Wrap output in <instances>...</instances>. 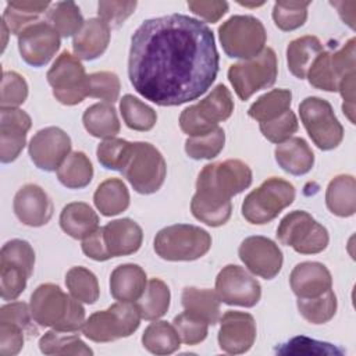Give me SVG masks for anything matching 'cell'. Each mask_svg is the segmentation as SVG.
I'll use <instances>...</instances> for the list:
<instances>
[{
  "label": "cell",
  "instance_id": "35",
  "mask_svg": "<svg viewBox=\"0 0 356 356\" xmlns=\"http://www.w3.org/2000/svg\"><path fill=\"white\" fill-rule=\"evenodd\" d=\"M170 289L167 284L159 278H152L143 295L136 300L140 317L145 320H157L163 317L170 307Z\"/></svg>",
  "mask_w": 356,
  "mask_h": 356
},
{
  "label": "cell",
  "instance_id": "33",
  "mask_svg": "<svg viewBox=\"0 0 356 356\" xmlns=\"http://www.w3.org/2000/svg\"><path fill=\"white\" fill-rule=\"evenodd\" d=\"M58 181L70 189H81L90 184L93 167L83 152L70 153L56 170Z\"/></svg>",
  "mask_w": 356,
  "mask_h": 356
},
{
  "label": "cell",
  "instance_id": "36",
  "mask_svg": "<svg viewBox=\"0 0 356 356\" xmlns=\"http://www.w3.org/2000/svg\"><path fill=\"white\" fill-rule=\"evenodd\" d=\"M143 346L154 355H170L179 349L181 338L174 325L167 321H154L142 335Z\"/></svg>",
  "mask_w": 356,
  "mask_h": 356
},
{
  "label": "cell",
  "instance_id": "37",
  "mask_svg": "<svg viewBox=\"0 0 356 356\" xmlns=\"http://www.w3.org/2000/svg\"><path fill=\"white\" fill-rule=\"evenodd\" d=\"M46 18L63 38L75 36L85 24L79 7L74 1H57L51 4L46 11Z\"/></svg>",
  "mask_w": 356,
  "mask_h": 356
},
{
  "label": "cell",
  "instance_id": "7",
  "mask_svg": "<svg viewBox=\"0 0 356 356\" xmlns=\"http://www.w3.org/2000/svg\"><path fill=\"white\" fill-rule=\"evenodd\" d=\"M295 200L291 182L271 177L252 191L242 203V216L250 224H267Z\"/></svg>",
  "mask_w": 356,
  "mask_h": 356
},
{
  "label": "cell",
  "instance_id": "26",
  "mask_svg": "<svg viewBox=\"0 0 356 356\" xmlns=\"http://www.w3.org/2000/svg\"><path fill=\"white\" fill-rule=\"evenodd\" d=\"M274 156L278 165L292 175H303L309 172L314 164V154L310 146L303 138L298 136L278 143Z\"/></svg>",
  "mask_w": 356,
  "mask_h": 356
},
{
  "label": "cell",
  "instance_id": "6",
  "mask_svg": "<svg viewBox=\"0 0 356 356\" xmlns=\"http://www.w3.org/2000/svg\"><path fill=\"white\" fill-rule=\"evenodd\" d=\"M135 302H117L108 309L96 312L85 320L82 332L93 342H111L134 334L140 324Z\"/></svg>",
  "mask_w": 356,
  "mask_h": 356
},
{
  "label": "cell",
  "instance_id": "41",
  "mask_svg": "<svg viewBox=\"0 0 356 356\" xmlns=\"http://www.w3.org/2000/svg\"><path fill=\"white\" fill-rule=\"evenodd\" d=\"M65 285L76 300L83 303H95L99 299L100 289L96 275L85 267H72L65 275Z\"/></svg>",
  "mask_w": 356,
  "mask_h": 356
},
{
  "label": "cell",
  "instance_id": "54",
  "mask_svg": "<svg viewBox=\"0 0 356 356\" xmlns=\"http://www.w3.org/2000/svg\"><path fill=\"white\" fill-rule=\"evenodd\" d=\"M24 328L19 325L0 321V353L14 356L24 346Z\"/></svg>",
  "mask_w": 356,
  "mask_h": 356
},
{
  "label": "cell",
  "instance_id": "53",
  "mask_svg": "<svg viewBox=\"0 0 356 356\" xmlns=\"http://www.w3.org/2000/svg\"><path fill=\"white\" fill-rule=\"evenodd\" d=\"M280 353H323V355H335L338 350L328 342H320L316 339H310L306 337L292 338L288 343L284 345L282 349H277Z\"/></svg>",
  "mask_w": 356,
  "mask_h": 356
},
{
  "label": "cell",
  "instance_id": "46",
  "mask_svg": "<svg viewBox=\"0 0 356 356\" xmlns=\"http://www.w3.org/2000/svg\"><path fill=\"white\" fill-rule=\"evenodd\" d=\"M29 273L22 267L0 261V293L4 300L17 299L26 288Z\"/></svg>",
  "mask_w": 356,
  "mask_h": 356
},
{
  "label": "cell",
  "instance_id": "23",
  "mask_svg": "<svg viewBox=\"0 0 356 356\" xmlns=\"http://www.w3.org/2000/svg\"><path fill=\"white\" fill-rule=\"evenodd\" d=\"M103 239L110 257L135 253L143 239L142 228L131 218H120L103 227Z\"/></svg>",
  "mask_w": 356,
  "mask_h": 356
},
{
  "label": "cell",
  "instance_id": "40",
  "mask_svg": "<svg viewBox=\"0 0 356 356\" xmlns=\"http://www.w3.org/2000/svg\"><path fill=\"white\" fill-rule=\"evenodd\" d=\"M298 310L300 316L312 324H324L330 321L337 312V296L328 289L316 298H298Z\"/></svg>",
  "mask_w": 356,
  "mask_h": 356
},
{
  "label": "cell",
  "instance_id": "38",
  "mask_svg": "<svg viewBox=\"0 0 356 356\" xmlns=\"http://www.w3.org/2000/svg\"><path fill=\"white\" fill-rule=\"evenodd\" d=\"M292 93L288 89H273L260 96L248 110L249 117L259 122L271 121L289 110Z\"/></svg>",
  "mask_w": 356,
  "mask_h": 356
},
{
  "label": "cell",
  "instance_id": "31",
  "mask_svg": "<svg viewBox=\"0 0 356 356\" xmlns=\"http://www.w3.org/2000/svg\"><path fill=\"white\" fill-rule=\"evenodd\" d=\"M93 202L103 216H117L128 209L129 192L122 179L108 178L97 186L93 195Z\"/></svg>",
  "mask_w": 356,
  "mask_h": 356
},
{
  "label": "cell",
  "instance_id": "27",
  "mask_svg": "<svg viewBox=\"0 0 356 356\" xmlns=\"http://www.w3.org/2000/svg\"><path fill=\"white\" fill-rule=\"evenodd\" d=\"M61 229L75 239H85L99 228V217L83 202L68 203L60 214Z\"/></svg>",
  "mask_w": 356,
  "mask_h": 356
},
{
  "label": "cell",
  "instance_id": "45",
  "mask_svg": "<svg viewBox=\"0 0 356 356\" xmlns=\"http://www.w3.org/2000/svg\"><path fill=\"white\" fill-rule=\"evenodd\" d=\"M309 1H277L273 8V19L281 31L300 28L307 18Z\"/></svg>",
  "mask_w": 356,
  "mask_h": 356
},
{
  "label": "cell",
  "instance_id": "56",
  "mask_svg": "<svg viewBox=\"0 0 356 356\" xmlns=\"http://www.w3.org/2000/svg\"><path fill=\"white\" fill-rule=\"evenodd\" d=\"M191 11L207 22H217L228 11L227 1H188Z\"/></svg>",
  "mask_w": 356,
  "mask_h": 356
},
{
  "label": "cell",
  "instance_id": "24",
  "mask_svg": "<svg viewBox=\"0 0 356 356\" xmlns=\"http://www.w3.org/2000/svg\"><path fill=\"white\" fill-rule=\"evenodd\" d=\"M110 42V26L100 18L85 21L81 31L74 36L72 50L78 58L95 60L100 57Z\"/></svg>",
  "mask_w": 356,
  "mask_h": 356
},
{
  "label": "cell",
  "instance_id": "12",
  "mask_svg": "<svg viewBox=\"0 0 356 356\" xmlns=\"http://www.w3.org/2000/svg\"><path fill=\"white\" fill-rule=\"evenodd\" d=\"M299 115L318 149L331 150L342 142L343 128L327 100L316 96L306 97L299 104Z\"/></svg>",
  "mask_w": 356,
  "mask_h": 356
},
{
  "label": "cell",
  "instance_id": "47",
  "mask_svg": "<svg viewBox=\"0 0 356 356\" xmlns=\"http://www.w3.org/2000/svg\"><path fill=\"white\" fill-rule=\"evenodd\" d=\"M89 96L113 104L120 95V79L114 72L100 71L88 75Z\"/></svg>",
  "mask_w": 356,
  "mask_h": 356
},
{
  "label": "cell",
  "instance_id": "50",
  "mask_svg": "<svg viewBox=\"0 0 356 356\" xmlns=\"http://www.w3.org/2000/svg\"><path fill=\"white\" fill-rule=\"evenodd\" d=\"M260 131L266 139L273 143H282L286 139L292 138V135L298 131V118L295 113L289 108L280 117L260 122Z\"/></svg>",
  "mask_w": 356,
  "mask_h": 356
},
{
  "label": "cell",
  "instance_id": "44",
  "mask_svg": "<svg viewBox=\"0 0 356 356\" xmlns=\"http://www.w3.org/2000/svg\"><path fill=\"white\" fill-rule=\"evenodd\" d=\"M132 145H134L132 142H128L125 139H118V138L104 139L97 146V150H96L97 160L107 170L121 171L129 159Z\"/></svg>",
  "mask_w": 356,
  "mask_h": 356
},
{
  "label": "cell",
  "instance_id": "16",
  "mask_svg": "<svg viewBox=\"0 0 356 356\" xmlns=\"http://www.w3.org/2000/svg\"><path fill=\"white\" fill-rule=\"evenodd\" d=\"M60 49V35L44 21L26 26L18 35V50L22 60L32 67L46 65Z\"/></svg>",
  "mask_w": 356,
  "mask_h": 356
},
{
  "label": "cell",
  "instance_id": "43",
  "mask_svg": "<svg viewBox=\"0 0 356 356\" xmlns=\"http://www.w3.org/2000/svg\"><path fill=\"white\" fill-rule=\"evenodd\" d=\"M225 134L224 129L217 127L211 132L203 136L188 138L185 142V152L191 159H213L224 149Z\"/></svg>",
  "mask_w": 356,
  "mask_h": 356
},
{
  "label": "cell",
  "instance_id": "4",
  "mask_svg": "<svg viewBox=\"0 0 356 356\" xmlns=\"http://www.w3.org/2000/svg\"><path fill=\"white\" fill-rule=\"evenodd\" d=\"M210 248V234L191 224L165 227L154 238V252L168 261H192L204 256Z\"/></svg>",
  "mask_w": 356,
  "mask_h": 356
},
{
  "label": "cell",
  "instance_id": "25",
  "mask_svg": "<svg viewBox=\"0 0 356 356\" xmlns=\"http://www.w3.org/2000/svg\"><path fill=\"white\" fill-rule=\"evenodd\" d=\"M147 285L146 273L138 264H121L110 277L111 296L120 302H136Z\"/></svg>",
  "mask_w": 356,
  "mask_h": 356
},
{
  "label": "cell",
  "instance_id": "34",
  "mask_svg": "<svg viewBox=\"0 0 356 356\" xmlns=\"http://www.w3.org/2000/svg\"><path fill=\"white\" fill-rule=\"evenodd\" d=\"M51 4L49 1H8L3 13V22L14 35L38 22V18Z\"/></svg>",
  "mask_w": 356,
  "mask_h": 356
},
{
  "label": "cell",
  "instance_id": "22",
  "mask_svg": "<svg viewBox=\"0 0 356 356\" xmlns=\"http://www.w3.org/2000/svg\"><path fill=\"white\" fill-rule=\"evenodd\" d=\"M289 284L298 298H316L331 289L332 278L324 264L303 261L293 267Z\"/></svg>",
  "mask_w": 356,
  "mask_h": 356
},
{
  "label": "cell",
  "instance_id": "11",
  "mask_svg": "<svg viewBox=\"0 0 356 356\" xmlns=\"http://www.w3.org/2000/svg\"><path fill=\"white\" fill-rule=\"evenodd\" d=\"M277 56L271 47H267L250 60L232 64L228 79L238 97L248 100L256 92L270 88L277 79Z\"/></svg>",
  "mask_w": 356,
  "mask_h": 356
},
{
  "label": "cell",
  "instance_id": "55",
  "mask_svg": "<svg viewBox=\"0 0 356 356\" xmlns=\"http://www.w3.org/2000/svg\"><path fill=\"white\" fill-rule=\"evenodd\" d=\"M31 318V307H28V305L24 302H11L0 309V321L19 325L24 330L29 328Z\"/></svg>",
  "mask_w": 356,
  "mask_h": 356
},
{
  "label": "cell",
  "instance_id": "20",
  "mask_svg": "<svg viewBox=\"0 0 356 356\" xmlns=\"http://www.w3.org/2000/svg\"><path fill=\"white\" fill-rule=\"evenodd\" d=\"M32 125L31 117L17 107L0 111V160L14 161L26 143V132Z\"/></svg>",
  "mask_w": 356,
  "mask_h": 356
},
{
  "label": "cell",
  "instance_id": "52",
  "mask_svg": "<svg viewBox=\"0 0 356 356\" xmlns=\"http://www.w3.org/2000/svg\"><path fill=\"white\" fill-rule=\"evenodd\" d=\"M136 8V1H99L97 14L110 28H118Z\"/></svg>",
  "mask_w": 356,
  "mask_h": 356
},
{
  "label": "cell",
  "instance_id": "9",
  "mask_svg": "<svg viewBox=\"0 0 356 356\" xmlns=\"http://www.w3.org/2000/svg\"><path fill=\"white\" fill-rule=\"evenodd\" d=\"M218 36L225 54L231 58L250 60L264 50L266 29L252 15H234L220 28Z\"/></svg>",
  "mask_w": 356,
  "mask_h": 356
},
{
  "label": "cell",
  "instance_id": "15",
  "mask_svg": "<svg viewBox=\"0 0 356 356\" xmlns=\"http://www.w3.org/2000/svg\"><path fill=\"white\" fill-rule=\"evenodd\" d=\"M216 293L227 305L253 307L260 300L261 286L245 268L228 264L216 278Z\"/></svg>",
  "mask_w": 356,
  "mask_h": 356
},
{
  "label": "cell",
  "instance_id": "2",
  "mask_svg": "<svg viewBox=\"0 0 356 356\" xmlns=\"http://www.w3.org/2000/svg\"><path fill=\"white\" fill-rule=\"evenodd\" d=\"M252 184V170L241 160H225L203 167L197 175L196 192L191 202L195 218L210 225L225 224L232 211L231 197Z\"/></svg>",
  "mask_w": 356,
  "mask_h": 356
},
{
  "label": "cell",
  "instance_id": "21",
  "mask_svg": "<svg viewBox=\"0 0 356 356\" xmlns=\"http://www.w3.org/2000/svg\"><path fill=\"white\" fill-rule=\"evenodd\" d=\"M14 213L28 227H42L53 216V203L47 193L35 184H26L14 196Z\"/></svg>",
  "mask_w": 356,
  "mask_h": 356
},
{
  "label": "cell",
  "instance_id": "28",
  "mask_svg": "<svg viewBox=\"0 0 356 356\" xmlns=\"http://www.w3.org/2000/svg\"><path fill=\"white\" fill-rule=\"evenodd\" d=\"M325 203L338 217H350L356 211V182L352 175H337L327 186Z\"/></svg>",
  "mask_w": 356,
  "mask_h": 356
},
{
  "label": "cell",
  "instance_id": "48",
  "mask_svg": "<svg viewBox=\"0 0 356 356\" xmlns=\"http://www.w3.org/2000/svg\"><path fill=\"white\" fill-rule=\"evenodd\" d=\"M28 97V83L15 71H4L1 79V108H14Z\"/></svg>",
  "mask_w": 356,
  "mask_h": 356
},
{
  "label": "cell",
  "instance_id": "49",
  "mask_svg": "<svg viewBox=\"0 0 356 356\" xmlns=\"http://www.w3.org/2000/svg\"><path fill=\"white\" fill-rule=\"evenodd\" d=\"M172 325L175 327L181 341L186 345L200 343L207 337L209 324L204 320H202L185 310L181 314L174 317Z\"/></svg>",
  "mask_w": 356,
  "mask_h": 356
},
{
  "label": "cell",
  "instance_id": "39",
  "mask_svg": "<svg viewBox=\"0 0 356 356\" xmlns=\"http://www.w3.org/2000/svg\"><path fill=\"white\" fill-rule=\"evenodd\" d=\"M40 352L44 355H92L93 350L75 334L47 331L39 339Z\"/></svg>",
  "mask_w": 356,
  "mask_h": 356
},
{
  "label": "cell",
  "instance_id": "10",
  "mask_svg": "<svg viewBox=\"0 0 356 356\" xmlns=\"http://www.w3.org/2000/svg\"><path fill=\"white\" fill-rule=\"evenodd\" d=\"M277 236L282 245L291 246L302 254L323 252L330 239L327 228L303 210L286 214L277 228Z\"/></svg>",
  "mask_w": 356,
  "mask_h": 356
},
{
  "label": "cell",
  "instance_id": "51",
  "mask_svg": "<svg viewBox=\"0 0 356 356\" xmlns=\"http://www.w3.org/2000/svg\"><path fill=\"white\" fill-rule=\"evenodd\" d=\"M0 261L22 267L29 273V275H32L35 267V252L26 241L11 239L3 245Z\"/></svg>",
  "mask_w": 356,
  "mask_h": 356
},
{
  "label": "cell",
  "instance_id": "19",
  "mask_svg": "<svg viewBox=\"0 0 356 356\" xmlns=\"http://www.w3.org/2000/svg\"><path fill=\"white\" fill-rule=\"evenodd\" d=\"M256 339V323L252 314L228 310L220 320L218 345L229 355L248 352Z\"/></svg>",
  "mask_w": 356,
  "mask_h": 356
},
{
  "label": "cell",
  "instance_id": "18",
  "mask_svg": "<svg viewBox=\"0 0 356 356\" xmlns=\"http://www.w3.org/2000/svg\"><path fill=\"white\" fill-rule=\"evenodd\" d=\"M28 152L38 168L50 172L57 170L71 153V139L61 128L47 127L33 135Z\"/></svg>",
  "mask_w": 356,
  "mask_h": 356
},
{
  "label": "cell",
  "instance_id": "1",
  "mask_svg": "<svg viewBox=\"0 0 356 356\" xmlns=\"http://www.w3.org/2000/svg\"><path fill=\"white\" fill-rule=\"evenodd\" d=\"M220 57L211 29L184 14L146 19L131 39L128 76L134 89L159 106H179L209 90Z\"/></svg>",
  "mask_w": 356,
  "mask_h": 356
},
{
  "label": "cell",
  "instance_id": "29",
  "mask_svg": "<svg viewBox=\"0 0 356 356\" xmlns=\"http://www.w3.org/2000/svg\"><path fill=\"white\" fill-rule=\"evenodd\" d=\"M323 50L321 42L316 36L306 35L293 39L286 47L288 70L299 79L306 78L312 63Z\"/></svg>",
  "mask_w": 356,
  "mask_h": 356
},
{
  "label": "cell",
  "instance_id": "5",
  "mask_svg": "<svg viewBox=\"0 0 356 356\" xmlns=\"http://www.w3.org/2000/svg\"><path fill=\"white\" fill-rule=\"evenodd\" d=\"M234 111V100L224 85H217L199 103L186 107L179 115V127L189 138L203 136L225 121Z\"/></svg>",
  "mask_w": 356,
  "mask_h": 356
},
{
  "label": "cell",
  "instance_id": "3",
  "mask_svg": "<svg viewBox=\"0 0 356 356\" xmlns=\"http://www.w3.org/2000/svg\"><path fill=\"white\" fill-rule=\"evenodd\" d=\"M31 313L35 323L56 331L75 332L83 327L85 309L58 285L42 284L31 296Z\"/></svg>",
  "mask_w": 356,
  "mask_h": 356
},
{
  "label": "cell",
  "instance_id": "42",
  "mask_svg": "<svg viewBox=\"0 0 356 356\" xmlns=\"http://www.w3.org/2000/svg\"><path fill=\"white\" fill-rule=\"evenodd\" d=\"M120 110L125 125L135 131H150L157 121L156 111L132 95L121 99Z\"/></svg>",
  "mask_w": 356,
  "mask_h": 356
},
{
  "label": "cell",
  "instance_id": "32",
  "mask_svg": "<svg viewBox=\"0 0 356 356\" xmlns=\"http://www.w3.org/2000/svg\"><path fill=\"white\" fill-rule=\"evenodd\" d=\"M85 129L95 138H114L120 132L117 111L110 103H96L88 107L82 115Z\"/></svg>",
  "mask_w": 356,
  "mask_h": 356
},
{
  "label": "cell",
  "instance_id": "13",
  "mask_svg": "<svg viewBox=\"0 0 356 356\" xmlns=\"http://www.w3.org/2000/svg\"><path fill=\"white\" fill-rule=\"evenodd\" d=\"M47 82L53 88L54 97L65 106H75L89 96L88 75L85 67L76 56L63 51L50 70L47 71Z\"/></svg>",
  "mask_w": 356,
  "mask_h": 356
},
{
  "label": "cell",
  "instance_id": "17",
  "mask_svg": "<svg viewBox=\"0 0 356 356\" xmlns=\"http://www.w3.org/2000/svg\"><path fill=\"white\" fill-rule=\"evenodd\" d=\"M239 259L250 273L266 280H273L282 267V252L278 245L266 236H249L242 241Z\"/></svg>",
  "mask_w": 356,
  "mask_h": 356
},
{
  "label": "cell",
  "instance_id": "14",
  "mask_svg": "<svg viewBox=\"0 0 356 356\" xmlns=\"http://www.w3.org/2000/svg\"><path fill=\"white\" fill-rule=\"evenodd\" d=\"M356 40L349 39L337 51H321L312 63L306 78L309 83L325 92H337L341 79L355 71Z\"/></svg>",
  "mask_w": 356,
  "mask_h": 356
},
{
  "label": "cell",
  "instance_id": "57",
  "mask_svg": "<svg viewBox=\"0 0 356 356\" xmlns=\"http://www.w3.org/2000/svg\"><path fill=\"white\" fill-rule=\"evenodd\" d=\"M82 250L83 253L96 260V261H104L111 259L107 253L106 245H104V239H103V227L97 228L93 234H90L89 236H86L82 242Z\"/></svg>",
  "mask_w": 356,
  "mask_h": 356
},
{
  "label": "cell",
  "instance_id": "30",
  "mask_svg": "<svg viewBox=\"0 0 356 356\" xmlns=\"http://www.w3.org/2000/svg\"><path fill=\"white\" fill-rule=\"evenodd\" d=\"M182 306L185 312L204 320L207 324H217L220 320V298L211 289L188 286L182 291Z\"/></svg>",
  "mask_w": 356,
  "mask_h": 356
},
{
  "label": "cell",
  "instance_id": "8",
  "mask_svg": "<svg viewBox=\"0 0 356 356\" xmlns=\"http://www.w3.org/2000/svg\"><path fill=\"white\" fill-rule=\"evenodd\" d=\"M122 175L142 195L157 192L164 184L167 164L163 154L149 142H135Z\"/></svg>",
  "mask_w": 356,
  "mask_h": 356
}]
</instances>
